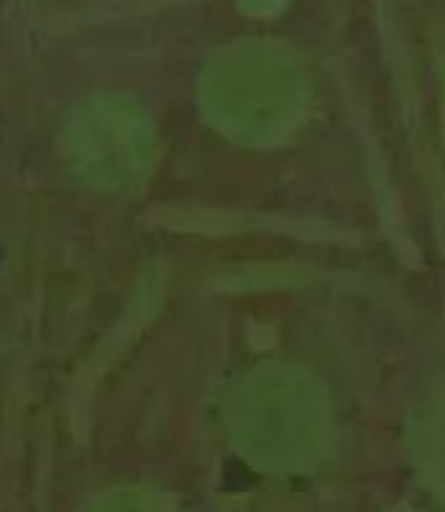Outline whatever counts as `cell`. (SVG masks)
<instances>
[{"instance_id": "cell-1", "label": "cell", "mask_w": 445, "mask_h": 512, "mask_svg": "<svg viewBox=\"0 0 445 512\" xmlns=\"http://www.w3.org/2000/svg\"><path fill=\"white\" fill-rule=\"evenodd\" d=\"M292 395L287 384L254 382L246 387L238 405V438L249 446V454H254L259 461L284 459L295 454L297 438V413L289 410Z\"/></svg>"}]
</instances>
